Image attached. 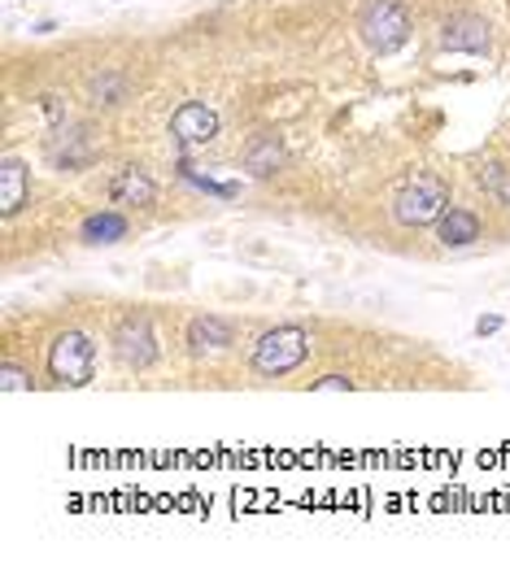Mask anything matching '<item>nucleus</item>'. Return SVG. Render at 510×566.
Here are the masks:
<instances>
[{
	"instance_id": "7",
	"label": "nucleus",
	"mask_w": 510,
	"mask_h": 566,
	"mask_svg": "<svg viewBox=\"0 0 510 566\" xmlns=\"http://www.w3.org/2000/svg\"><path fill=\"white\" fill-rule=\"evenodd\" d=\"M170 140L179 144V153H192V149H205L218 140V114L214 105L205 101H183L175 114H170Z\"/></svg>"
},
{
	"instance_id": "15",
	"label": "nucleus",
	"mask_w": 510,
	"mask_h": 566,
	"mask_svg": "<svg viewBox=\"0 0 510 566\" xmlns=\"http://www.w3.org/2000/svg\"><path fill=\"white\" fill-rule=\"evenodd\" d=\"M175 175L188 184V188H197V192H205V197H218V201H236L240 197V184H218L214 175H201L192 162H188V153L175 162Z\"/></svg>"
},
{
	"instance_id": "6",
	"label": "nucleus",
	"mask_w": 510,
	"mask_h": 566,
	"mask_svg": "<svg viewBox=\"0 0 510 566\" xmlns=\"http://www.w3.org/2000/svg\"><path fill=\"white\" fill-rule=\"evenodd\" d=\"M437 48L441 52H472V57H489L494 52V31L481 13H450L437 31Z\"/></svg>"
},
{
	"instance_id": "16",
	"label": "nucleus",
	"mask_w": 510,
	"mask_h": 566,
	"mask_svg": "<svg viewBox=\"0 0 510 566\" xmlns=\"http://www.w3.org/2000/svg\"><path fill=\"white\" fill-rule=\"evenodd\" d=\"M87 92H92V101H96V105H122V101H127V92H131V83H127V74H122V70H100V74L87 83Z\"/></svg>"
},
{
	"instance_id": "17",
	"label": "nucleus",
	"mask_w": 510,
	"mask_h": 566,
	"mask_svg": "<svg viewBox=\"0 0 510 566\" xmlns=\"http://www.w3.org/2000/svg\"><path fill=\"white\" fill-rule=\"evenodd\" d=\"M481 184L489 188V197H494L498 205L510 210V166H485V170H481Z\"/></svg>"
},
{
	"instance_id": "11",
	"label": "nucleus",
	"mask_w": 510,
	"mask_h": 566,
	"mask_svg": "<svg viewBox=\"0 0 510 566\" xmlns=\"http://www.w3.org/2000/svg\"><path fill=\"white\" fill-rule=\"evenodd\" d=\"M109 201H114V205L149 210V205L157 201V184H153L149 170H140V166H122V170L109 179Z\"/></svg>"
},
{
	"instance_id": "5",
	"label": "nucleus",
	"mask_w": 510,
	"mask_h": 566,
	"mask_svg": "<svg viewBox=\"0 0 510 566\" xmlns=\"http://www.w3.org/2000/svg\"><path fill=\"white\" fill-rule=\"evenodd\" d=\"M114 357L127 366V370H149L162 349H157V335H153V322L144 314H127L118 327H114Z\"/></svg>"
},
{
	"instance_id": "21",
	"label": "nucleus",
	"mask_w": 510,
	"mask_h": 566,
	"mask_svg": "<svg viewBox=\"0 0 510 566\" xmlns=\"http://www.w3.org/2000/svg\"><path fill=\"white\" fill-rule=\"evenodd\" d=\"M494 331H502V318H498V314H485V318L476 322V335H494Z\"/></svg>"
},
{
	"instance_id": "20",
	"label": "nucleus",
	"mask_w": 510,
	"mask_h": 566,
	"mask_svg": "<svg viewBox=\"0 0 510 566\" xmlns=\"http://www.w3.org/2000/svg\"><path fill=\"white\" fill-rule=\"evenodd\" d=\"M39 109L48 114V122H52V127H61V122H66V105H61V96H52V92H48V96H39Z\"/></svg>"
},
{
	"instance_id": "2",
	"label": "nucleus",
	"mask_w": 510,
	"mask_h": 566,
	"mask_svg": "<svg viewBox=\"0 0 510 566\" xmlns=\"http://www.w3.org/2000/svg\"><path fill=\"white\" fill-rule=\"evenodd\" d=\"M411 31L415 26H411V13H406L402 0H367L363 13H358V35H363V44L376 57L402 52L406 39H411Z\"/></svg>"
},
{
	"instance_id": "19",
	"label": "nucleus",
	"mask_w": 510,
	"mask_h": 566,
	"mask_svg": "<svg viewBox=\"0 0 510 566\" xmlns=\"http://www.w3.org/2000/svg\"><path fill=\"white\" fill-rule=\"evenodd\" d=\"M310 388H315V392H354L358 379H349V375H323V379H315Z\"/></svg>"
},
{
	"instance_id": "9",
	"label": "nucleus",
	"mask_w": 510,
	"mask_h": 566,
	"mask_svg": "<svg viewBox=\"0 0 510 566\" xmlns=\"http://www.w3.org/2000/svg\"><path fill=\"white\" fill-rule=\"evenodd\" d=\"M236 344V327L218 314H197L188 322V353L192 357H205V353H218V349H232Z\"/></svg>"
},
{
	"instance_id": "1",
	"label": "nucleus",
	"mask_w": 510,
	"mask_h": 566,
	"mask_svg": "<svg viewBox=\"0 0 510 566\" xmlns=\"http://www.w3.org/2000/svg\"><path fill=\"white\" fill-rule=\"evenodd\" d=\"M310 344H315V340H310V331H306V327H297V322L271 327V331L253 344L249 366H253V375H262V379H284V375H293L297 366H306Z\"/></svg>"
},
{
	"instance_id": "14",
	"label": "nucleus",
	"mask_w": 510,
	"mask_h": 566,
	"mask_svg": "<svg viewBox=\"0 0 510 566\" xmlns=\"http://www.w3.org/2000/svg\"><path fill=\"white\" fill-rule=\"evenodd\" d=\"M245 170H249L253 179H271V175H280V170H284V144H280L271 131L253 135V140H249V149H245Z\"/></svg>"
},
{
	"instance_id": "18",
	"label": "nucleus",
	"mask_w": 510,
	"mask_h": 566,
	"mask_svg": "<svg viewBox=\"0 0 510 566\" xmlns=\"http://www.w3.org/2000/svg\"><path fill=\"white\" fill-rule=\"evenodd\" d=\"M0 388L4 392H31V370L17 366V362H4L0 366Z\"/></svg>"
},
{
	"instance_id": "8",
	"label": "nucleus",
	"mask_w": 510,
	"mask_h": 566,
	"mask_svg": "<svg viewBox=\"0 0 510 566\" xmlns=\"http://www.w3.org/2000/svg\"><path fill=\"white\" fill-rule=\"evenodd\" d=\"M437 240H441L446 249H472V245H481V240H485V223H481V214H476V210H467V205H450V210L437 219Z\"/></svg>"
},
{
	"instance_id": "12",
	"label": "nucleus",
	"mask_w": 510,
	"mask_h": 566,
	"mask_svg": "<svg viewBox=\"0 0 510 566\" xmlns=\"http://www.w3.org/2000/svg\"><path fill=\"white\" fill-rule=\"evenodd\" d=\"M31 197V170L22 157H4L0 162V214L13 219Z\"/></svg>"
},
{
	"instance_id": "10",
	"label": "nucleus",
	"mask_w": 510,
	"mask_h": 566,
	"mask_svg": "<svg viewBox=\"0 0 510 566\" xmlns=\"http://www.w3.org/2000/svg\"><path fill=\"white\" fill-rule=\"evenodd\" d=\"M127 236H131V223L122 210H96L79 223V240L87 249H109V245H122Z\"/></svg>"
},
{
	"instance_id": "13",
	"label": "nucleus",
	"mask_w": 510,
	"mask_h": 566,
	"mask_svg": "<svg viewBox=\"0 0 510 566\" xmlns=\"http://www.w3.org/2000/svg\"><path fill=\"white\" fill-rule=\"evenodd\" d=\"M92 157H96V149H92V140H87V131H83V127L61 131V135H57V144L48 149V162H52L57 170H79V166H87Z\"/></svg>"
},
{
	"instance_id": "3",
	"label": "nucleus",
	"mask_w": 510,
	"mask_h": 566,
	"mask_svg": "<svg viewBox=\"0 0 510 566\" xmlns=\"http://www.w3.org/2000/svg\"><path fill=\"white\" fill-rule=\"evenodd\" d=\"M450 210V184L441 175H415L393 197V219L402 227H437V219Z\"/></svg>"
},
{
	"instance_id": "4",
	"label": "nucleus",
	"mask_w": 510,
	"mask_h": 566,
	"mask_svg": "<svg viewBox=\"0 0 510 566\" xmlns=\"http://www.w3.org/2000/svg\"><path fill=\"white\" fill-rule=\"evenodd\" d=\"M48 375H52L61 388H83V384H92V375H96V344H92V335H83V331H74V327L57 331L52 344H48Z\"/></svg>"
}]
</instances>
